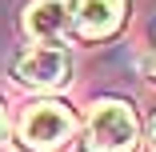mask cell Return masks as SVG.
Returning a JSON list of instances; mask_svg holds the SVG:
<instances>
[{
    "label": "cell",
    "mask_w": 156,
    "mask_h": 152,
    "mask_svg": "<svg viewBox=\"0 0 156 152\" xmlns=\"http://www.w3.org/2000/svg\"><path fill=\"white\" fill-rule=\"evenodd\" d=\"M140 144V120L128 100H96L88 116V152H132Z\"/></svg>",
    "instance_id": "obj_1"
},
{
    "label": "cell",
    "mask_w": 156,
    "mask_h": 152,
    "mask_svg": "<svg viewBox=\"0 0 156 152\" xmlns=\"http://www.w3.org/2000/svg\"><path fill=\"white\" fill-rule=\"evenodd\" d=\"M76 132V116L64 100H36L20 112V140L32 152H56Z\"/></svg>",
    "instance_id": "obj_2"
},
{
    "label": "cell",
    "mask_w": 156,
    "mask_h": 152,
    "mask_svg": "<svg viewBox=\"0 0 156 152\" xmlns=\"http://www.w3.org/2000/svg\"><path fill=\"white\" fill-rule=\"evenodd\" d=\"M68 76H72V60L52 40L40 48H28L12 60V80L24 88H60V84H68Z\"/></svg>",
    "instance_id": "obj_3"
},
{
    "label": "cell",
    "mask_w": 156,
    "mask_h": 152,
    "mask_svg": "<svg viewBox=\"0 0 156 152\" xmlns=\"http://www.w3.org/2000/svg\"><path fill=\"white\" fill-rule=\"evenodd\" d=\"M128 20V0H76L72 4V32L80 40H108Z\"/></svg>",
    "instance_id": "obj_4"
},
{
    "label": "cell",
    "mask_w": 156,
    "mask_h": 152,
    "mask_svg": "<svg viewBox=\"0 0 156 152\" xmlns=\"http://www.w3.org/2000/svg\"><path fill=\"white\" fill-rule=\"evenodd\" d=\"M24 32L40 44L72 32V0H32L24 8Z\"/></svg>",
    "instance_id": "obj_5"
},
{
    "label": "cell",
    "mask_w": 156,
    "mask_h": 152,
    "mask_svg": "<svg viewBox=\"0 0 156 152\" xmlns=\"http://www.w3.org/2000/svg\"><path fill=\"white\" fill-rule=\"evenodd\" d=\"M144 72H148V80H156V28H152V48L144 56Z\"/></svg>",
    "instance_id": "obj_6"
},
{
    "label": "cell",
    "mask_w": 156,
    "mask_h": 152,
    "mask_svg": "<svg viewBox=\"0 0 156 152\" xmlns=\"http://www.w3.org/2000/svg\"><path fill=\"white\" fill-rule=\"evenodd\" d=\"M148 152H156V116H152V124H148Z\"/></svg>",
    "instance_id": "obj_7"
},
{
    "label": "cell",
    "mask_w": 156,
    "mask_h": 152,
    "mask_svg": "<svg viewBox=\"0 0 156 152\" xmlns=\"http://www.w3.org/2000/svg\"><path fill=\"white\" fill-rule=\"evenodd\" d=\"M0 132H4V104H0Z\"/></svg>",
    "instance_id": "obj_8"
},
{
    "label": "cell",
    "mask_w": 156,
    "mask_h": 152,
    "mask_svg": "<svg viewBox=\"0 0 156 152\" xmlns=\"http://www.w3.org/2000/svg\"><path fill=\"white\" fill-rule=\"evenodd\" d=\"M0 152H12V148H8V144H0Z\"/></svg>",
    "instance_id": "obj_9"
}]
</instances>
